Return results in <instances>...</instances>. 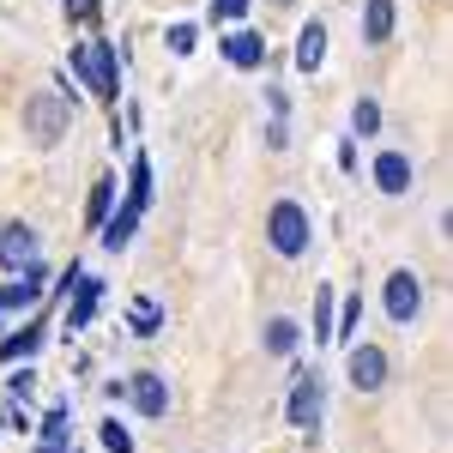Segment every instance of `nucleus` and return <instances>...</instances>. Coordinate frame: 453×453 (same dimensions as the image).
Masks as SVG:
<instances>
[{"label":"nucleus","instance_id":"nucleus-22","mask_svg":"<svg viewBox=\"0 0 453 453\" xmlns=\"http://www.w3.org/2000/svg\"><path fill=\"white\" fill-rule=\"evenodd\" d=\"M350 127H357V134H375V127H381V104H375V97H363V104L350 109Z\"/></svg>","mask_w":453,"mask_h":453},{"label":"nucleus","instance_id":"nucleus-10","mask_svg":"<svg viewBox=\"0 0 453 453\" xmlns=\"http://www.w3.org/2000/svg\"><path fill=\"white\" fill-rule=\"evenodd\" d=\"M224 61L242 67V73H254L260 61H266V36H260V31H230V36H224Z\"/></svg>","mask_w":453,"mask_h":453},{"label":"nucleus","instance_id":"nucleus-9","mask_svg":"<svg viewBox=\"0 0 453 453\" xmlns=\"http://www.w3.org/2000/svg\"><path fill=\"white\" fill-rule=\"evenodd\" d=\"M36 296H42V260H36L31 273H12V279L0 284V314L6 309H31Z\"/></svg>","mask_w":453,"mask_h":453},{"label":"nucleus","instance_id":"nucleus-2","mask_svg":"<svg viewBox=\"0 0 453 453\" xmlns=\"http://www.w3.org/2000/svg\"><path fill=\"white\" fill-rule=\"evenodd\" d=\"M266 242H273V254L279 260H303L314 242L309 230V211L296 206V200H273V211H266Z\"/></svg>","mask_w":453,"mask_h":453},{"label":"nucleus","instance_id":"nucleus-8","mask_svg":"<svg viewBox=\"0 0 453 453\" xmlns=\"http://www.w3.org/2000/svg\"><path fill=\"white\" fill-rule=\"evenodd\" d=\"M350 387H363V393L387 387V350L381 345H357L350 350Z\"/></svg>","mask_w":453,"mask_h":453},{"label":"nucleus","instance_id":"nucleus-15","mask_svg":"<svg viewBox=\"0 0 453 453\" xmlns=\"http://www.w3.org/2000/svg\"><path fill=\"white\" fill-rule=\"evenodd\" d=\"M42 333H49L42 320L19 326V333H6V339H0V357H6V363H19V357H36V350H42Z\"/></svg>","mask_w":453,"mask_h":453},{"label":"nucleus","instance_id":"nucleus-11","mask_svg":"<svg viewBox=\"0 0 453 453\" xmlns=\"http://www.w3.org/2000/svg\"><path fill=\"white\" fill-rule=\"evenodd\" d=\"M411 157H405V151H381V157H375V188H381V194H411Z\"/></svg>","mask_w":453,"mask_h":453},{"label":"nucleus","instance_id":"nucleus-26","mask_svg":"<svg viewBox=\"0 0 453 453\" xmlns=\"http://www.w3.org/2000/svg\"><path fill=\"white\" fill-rule=\"evenodd\" d=\"M31 369H19V375H12V381H6V399H12V405H25V399H31Z\"/></svg>","mask_w":453,"mask_h":453},{"label":"nucleus","instance_id":"nucleus-4","mask_svg":"<svg viewBox=\"0 0 453 453\" xmlns=\"http://www.w3.org/2000/svg\"><path fill=\"white\" fill-rule=\"evenodd\" d=\"M381 309H387V320H399V326H411L423 314V284H418V273H387V284H381Z\"/></svg>","mask_w":453,"mask_h":453},{"label":"nucleus","instance_id":"nucleus-19","mask_svg":"<svg viewBox=\"0 0 453 453\" xmlns=\"http://www.w3.org/2000/svg\"><path fill=\"white\" fill-rule=\"evenodd\" d=\"M157 320H164V309H157V303H151V296H140V303H134V309H127V326H134V333H140V339H151V333H157Z\"/></svg>","mask_w":453,"mask_h":453},{"label":"nucleus","instance_id":"nucleus-3","mask_svg":"<svg viewBox=\"0 0 453 453\" xmlns=\"http://www.w3.org/2000/svg\"><path fill=\"white\" fill-rule=\"evenodd\" d=\"M67 67L79 73V85H85L91 97L115 104V91H121V73H115V49H109V42H79V49L67 55Z\"/></svg>","mask_w":453,"mask_h":453},{"label":"nucleus","instance_id":"nucleus-17","mask_svg":"<svg viewBox=\"0 0 453 453\" xmlns=\"http://www.w3.org/2000/svg\"><path fill=\"white\" fill-rule=\"evenodd\" d=\"M296 345H303V326H296L290 314H273V320H266V350H273V357H290Z\"/></svg>","mask_w":453,"mask_h":453},{"label":"nucleus","instance_id":"nucleus-25","mask_svg":"<svg viewBox=\"0 0 453 453\" xmlns=\"http://www.w3.org/2000/svg\"><path fill=\"white\" fill-rule=\"evenodd\" d=\"M42 441H67V405H55V411L42 418Z\"/></svg>","mask_w":453,"mask_h":453},{"label":"nucleus","instance_id":"nucleus-21","mask_svg":"<svg viewBox=\"0 0 453 453\" xmlns=\"http://www.w3.org/2000/svg\"><path fill=\"white\" fill-rule=\"evenodd\" d=\"M127 206H134V211L151 206V164H145V157L134 164V194H127Z\"/></svg>","mask_w":453,"mask_h":453},{"label":"nucleus","instance_id":"nucleus-31","mask_svg":"<svg viewBox=\"0 0 453 453\" xmlns=\"http://www.w3.org/2000/svg\"><path fill=\"white\" fill-rule=\"evenodd\" d=\"M279 6H284V0H279Z\"/></svg>","mask_w":453,"mask_h":453},{"label":"nucleus","instance_id":"nucleus-13","mask_svg":"<svg viewBox=\"0 0 453 453\" xmlns=\"http://www.w3.org/2000/svg\"><path fill=\"white\" fill-rule=\"evenodd\" d=\"M320 61H326V25H320V19H309V25H303V36H296V67H303V73H320Z\"/></svg>","mask_w":453,"mask_h":453},{"label":"nucleus","instance_id":"nucleus-6","mask_svg":"<svg viewBox=\"0 0 453 453\" xmlns=\"http://www.w3.org/2000/svg\"><path fill=\"white\" fill-rule=\"evenodd\" d=\"M36 260H42V236H36L31 224H0V266L6 273H31Z\"/></svg>","mask_w":453,"mask_h":453},{"label":"nucleus","instance_id":"nucleus-23","mask_svg":"<svg viewBox=\"0 0 453 453\" xmlns=\"http://www.w3.org/2000/svg\"><path fill=\"white\" fill-rule=\"evenodd\" d=\"M97 435H104V448H109V453H134V435H127V423H115V418H109L104 429H97Z\"/></svg>","mask_w":453,"mask_h":453},{"label":"nucleus","instance_id":"nucleus-14","mask_svg":"<svg viewBox=\"0 0 453 453\" xmlns=\"http://www.w3.org/2000/svg\"><path fill=\"white\" fill-rule=\"evenodd\" d=\"M387 36H393V0H369V6H363V42L381 49Z\"/></svg>","mask_w":453,"mask_h":453},{"label":"nucleus","instance_id":"nucleus-7","mask_svg":"<svg viewBox=\"0 0 453 453\" xmlns=\"http://www.w3.org/2000/svg\"><path fill=\"white\" fill-rule=\"evenodd\" d=\"M121 393L134 399V411H140V418H164V411H170V387H164V375H151V369L127 375Z\"/></svg>","mask_w":453,"mask_h":453},{"label":"nucleus","instance_id":"nucleus-1","mask_svg":"<svg viewBox=\"0 0 453 453\" xmlns=\"http://www.w3.org/2000/svg\"><path fill=\"white\" fill-rule=\"evenodd\" d=\"M73 127V97L55 85V91H36L31 104H25V134H31L36 151H49V145H61Z\"/></svg>","mask_w":453,"mask_h":453},{"label":"nucleus","instance_id":"nucleus-20","mask_svg":"<svg viewBox=\"0 0 453 453\" xmlns=\"http://www.w3.org/2000/svg\"><path fill=\"white\" fill-rule=\"evenodd\" d=\"M314 339H320V345L333 339V290H326V284H320V296H314Z\"/></svg>","mask_w":453,"mask_h":453},{"label":"nucleus","instance_id":"nucleus-18","mask_svg":"<svg viewBox=\"0 0 453 453\" xmlns=\"http://www.w3.org/2000/svg\"><path fill=\"white\" fill-rule=\"evenodd\" d=\"M109 211H115V181H109V175H97V188H91V206H85V218H91V224L104 230Z\"/></svg>","mask_w":453,"mask_h":453},{"label":"nucleus","instance_id":"nucleus-5","mask_svg":"<svg viewBox=\"0 0 453 453\" xmlns=\"http://www.w3.org/2000/svg\"><path fill=\"white\" fill-rule=\"evenodd\" d=\"M284 418L296 423V429H320V418H326V387H320V375H296L290 381Z\"/></svg>","mask_w":453,"mask_h":453},{"label":"nucleus","instance_id":"nucleus-29","mask_svg":"<svg viewBox=\"0 0 453 453\" xmlns=\"http://www.w3.org/2000/svg\"><path fill=\"white\" fill-rule=\"evenodd\" d=\"M12 423H19V405H0V435H6Z\"/></svg>","mask_w":453,"mask_h":453},{"label":"nucleus","instance_id":"nucleus-24","mask_svg":"<svg viewBox=\"0 0 453 453\" xmlns=\"http://www.w3.org/2000/svg\"><path fill=\"white\" fill-rule=\"evenodd\" d=\"M248 6H254V0H211L206 12L218 19V25H236V19H248Z\"/></svg>","mask_w":453,"mask_h":453},{"label":"nucleus","instance_id":"nucleus-16","mask_svg":"<svg viewBox=\"0 0 453 453\" xmlns=\"http://www.w3.org/2000/svg\"><path fill=\"white\" fill-rule=\"evenodd\" d=\"M134 230H140V211H134V206L109 211V218H104V248H115V254H121V248L134 242Z\"/></svg>","mask_w":453,"mask_h":453},{"label":"nucleus","instance_id":"nucleus-12","mask_svg":"<svg viewBox=\"0 0 453 453\" xmlns=\"http://www.w3.org/2000/svg\"><path fill=\"white\" fill-rule=\"evenodd\" d=\"M97 296H104V284H97V279H85V273H79V284H73V303H67V326H73V333L97 320Z\"/></svg>","mask_w":453,"mask_h":453},{"label":"nucleus","instance_id":"nucleus-27","mask_svg":"<svg viewBox=\"0 0 453 453\" xmlns=\"http://www.w3.org/2000/svg\"><path fill=\"white\" fill-rule=\"evenodd\" d=\"M194 36H200L194 25H170V49L175 55H194Z\"/></svg>","mask_w":453,"mask_h":453},{"label":"nucleus","instance_id":"nucleus-28","mask_svg":"<svg viewBox=\"0 0 453 453\" xmlns=\"http://www.w3.org/2000/svg\"><path fill=\"white\" fill-rule=\"evenodd\" d=\"M67 19H97V0H67Z\"/></svg>","mask_w":453,"mask_h":453},{"label":"nucleus","instance_id":"nucleus-30","mask_svg":"<svg viewBox=\"0 0 453 453\" xmlns=\"http://www.w3.org/2000/svg\"><path fill=\"white\" fill-rule=\"evenodd\" d=\"M36 453H67V441H42V448H36Z\"/></svg>","mask_w":453,"mask_h":453}]
</instances>
